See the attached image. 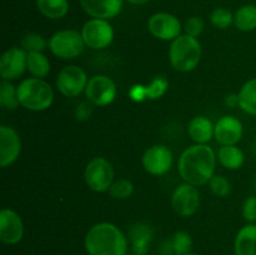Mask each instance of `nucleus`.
Here are the masks:
<instances>
[{"label":"nucleus","instance_id":"obj_1","mask_svg":"<svg viewBox=\"0 0 256 255\" xmlns=\"http://www.w3.org/2000/svg\"><path fill=\"white\" fill-rule=\"evenodd\" d=\"M216 155L208 144H195L180 155L178 170L184 182L194 186L208 184L215 175Z\"/></svg>","mask_w":256,"mask_h":255},{"label":"nucleus","instance_id":"obj_2","mask_svg":"<svg viewBox=\"0 0 256 255\" xmlns=\"http://www.w3.org/2000/svg\"><path fill=\"white\" fill-rule=\"evenodd\" d=\"M84 246L88 255H126L128 239L112 222H98L85 235Z\"/></svg>","mask_w":256,"mask_h":255},{"label":"nucleus","instance_id":"obj_3","mask_svg":"<svg viewBox=\"0 0 256 255\" xmlns=\"http://www.w3.org/2000/svg\"><path fill=\"white\" fill-rule=\"evenodd\" d=\"M16 88L18 99L24 109L30 112H44L52 105L54 90L44 79L28 78Z\"/></svg>","mask_w":256,"mask_h":255},{"label":"nucleus","instance_id":"obj_4","mask_svg":"<svg viewBox=\"0 0 256 255\" xmlns=\"http://www.w3.org/2000/svg\"><path fill=\"white\" fill-rule=\"evenodd\" d=\"M202 49L198 38L182 34L172 40L169 49V60L176 72H192L202 60Z\"/></svg>","mask_w":256,"mask_h":255},{"label":"nucleus","instance_id":"obj_5","mask_svg":"<svg viewBox=\"0 0 256 255\" xmlns=\"http://www.w3.org/2000/svg\"><path fill=\"white\" fill-rule=\"evenodd\" d=\"M50 52L54 56L62 60H72L82 54L85 49V42L82 32L72 29L59 30L52 35L49 40Z\"/></svg>","mask_w":256,"mask_h":255},{"label":"nucleus","instance_id":"obj_6","mask_svg":"<svg viewBox=\"0 0 256 255\" xmlns=\"http://www.w3.org/2000/svg\"><path fill=\"white\" fill-rule=\"evenodd\" d=\"M84 178L86 185L92 192H109L114 182V168L105 158H94L85 166Z\"/></svg>","mask_w":256,"mask_h":255},{"label":"nucleus","instance_id":"obj_7","mask_svg":"<svg viewBox=\"0 0 256 255\" xmlns=\"http://www.w3.org/2000/svg\"><path fill=\"white\" fill-rule=\"evenodd\" d=\"M82 35L86 46L94 50H102L112 45L114 29L108 20L92 18L82 25Z\"/></svg>","mask_w":256,"mask_h":255},{"label":"nucleus","instance_id":"obj_8","mask_svg":"<svg viewBox=\"0 0 256 255\" xmlns=\"http://www.w3.org/2000/svg\"><path fill=\"white\" fill-rule=\"evenodd\" d=\"M118 95L116 84L108 75H94L89 79L85 89L88 102L94 106H106L115 100Z\"/></svg>","mask_w":256,"mask_h":255},{"label":"nucleus","instance_id":"obj_9","mask_svg":"<svg viewBox=\"0 0 256 255\" xmlns=\"http://www.w3.org/2000/svg\"><path fill=\"white\" fill-rule=\"evenodd\" d=\"M89 79L82 68L78 65H66L56 76V88L64 96L75 98L85 92Z\"/></svg>","mask_w":256,"mask_h":255},{"label":"nucleus","instance_id":"obj_10","mask_svg":"<svg viewBox=\"0 0 256 255\" xmlns=\"http://www.w3.org/2000/svg\"><path fill=\"white\" fill-rule=\"evenodd\" d=\"M148 29L150 34L156 39L172 42L182 35V30L184 28L175 15L169 12H156L150 16L148 22Z\"/></svg>","mask_w":256,"mask_h":255},{"label":"nucleus","instance_id":"obj_11","mask_svg":"<svg viewBox=\"0 0 256 255\" xmlns=\"http://www.w3.org/2000/svg\"><path fill=\"white\" fill-rule=\"evenodd\" d=\"M200 194L196 186L188 182L178 185L172 196L174 212L180 216H192L200 208Z\"/></svg>","mask_w":256,"mask_h":255},{"label":"nucleus","instance_id":"obj_12","mask_svg":"<svg viewBox=\"0 0 256 255\" xmlns=\"http://www.w3.org/2000/svg\"><path fill=\"white\" fill-rule=\"evenodd\" d=\"M172 152L166 145L156 144L146 149V152L142 155V166L149 174L164 175L172 169Z\"/></svg>","mask_w":256,"mask_h":255},{"label":"nucleus","instance_id":"obj_13","mask_svg":"<svg viewBox=\"0 0 256 255\" xmlns=\"http://www.w3.org/2000/svg\"><path fill=\"white\" fill-rule=\"evenodd\" d=\"M28 70V52L22 48H10L0 58V76L2 80L18 79Z\"/></svg>","mask_w":256,"mask_h":255},{"label":"nucleus","instance_id":"obj_14","mask_svg":"<svg viewBox=\"0 0 256 255\" xmlns=\"http://www.w3.org/2000/svg\"><path fill=\"white\" fill-rule=\"evenodd\" d=\"M24 236V222L15 210L4 208L0 212V240L6 245H15Z\"/></svg>","mask_w":256,"mask_h":255},{"label":"nucleus","instance_id":"obj_15","mask_svg":"<svg viewBox=\"0 0 256 255\" xmlns=\"http://www.w3.org/2000/svg\"><path fill=\"white\" fill-rule=\"evenodd\" d=\"M22 152V140L16 130L8 125L0 126V166L14 164Z\"/></svg>","mask_w":256,"mask_h":255},{"label":"nucleus","instance_id":"obj_16","mask_svg":"<svg viewBox=\"0 0 256 255\" xmlns=\"http://www.w3.org/2000/svg\"><path fill=\"white\" fill-rule=\"evenodd\" d=\"M242 122L232 115H225L215 124L214 138L222 145H236L242 140Z\"/></svg>","mask_w":256,"mask_h":255},{"label":"nucleus","instance_id":"obj_17","mask_svg":"<svg viewBox=\"0 0 256 255\" xmlns=\"http://www.w3.org/2000/svg\"><path fill=\"white\" fill-rule=\"evenodd\" d=\"M80 5L94 19L109 20L120 14L122 0H80Z\"/></svg>","mask_w":256,"mask_h":255},{"label":"nucleus","instance_id":"obj_18","mask_svg":"<svg viewBox=\"0 0 256 255\" xmlns=\"http://www.w3.org/2000/svg\"><path fill=\"white\" fill-rule=\"evenodd\" d=\"M188 132L195 144H208L214 138L215 124L206 116H195L188 125Z\"/></svg>","mask_w":256,"mask_h":255},{"label":"nucleus","instance_id":"obj_19","mask_svg":"<svg viewBox=\"0 0 256 255\" xmlns=\"http://www.w3.org/2000/svg\"><path fill=\"white\" fill-rule=\"evenodd\" d=\"M235 255H256V224L248 222L235 238Z\"/></svg>","mask_w":256,"mask_h":255},{"label":"nucleus","instance_id":"obj_20","mask_svg":"<svg viewBox=\"0 0 256 255\" xmlns=\"http://www.w3.org/2000/svg\"><path fill=\"white\" fill-rule=\"evenodd\" d=\"M216 158L228 170H239L245 162L244 152L236 145H222Z\"/></svg>","mask_w":256,"mask_h":255},{"label":"nucleus","instance_id":"obj_21","mask_svg":"<svg viewBox=\"0 0 256 255\" xmlns=\"http://www.w3.org/2000/svg\"><path fill=\"white\" fill-rule=\"evenodd\" d=\"M36 6L40 14L52 20L62 19L69 12L68 0H36Z\"/></svg>","mask_w":256,"mask_h":255},{"label":"nucleus","instance_id":"obj_22","mask_svg":"<svg viewBox=\"0 0 256 255\" xmlns=\"http://www.w3.org/2000/svg\"><path fill=\"white\" fill-rule=\"evenodd\" d=\"M52 65L46 55L42 52H28V72L32 78L44 79L49 75Z\"/></svg>","mask_w":256,"mask_h":255},{"label":"nucleus","instance_id":"obj_23","mask_svg":"<svg viewBox=\"0 0 256 255\" xmlns=\"http://www.w3.org/2000/svg\"><path fill=\"white\" fill-rule=\"evenodd\" d=\"M239 108L249 115H256V78L250 79L238 92Z\"/></svg>","mask_w":256,"mask_h":255},{"label":"nucleus","instance_id":"obj_24","mask_svg":"<svg viewBox=\"0 0 256 255\" xmlns=\"http://www.w3.org/2000/svg\"><path fill=\"white\" fill-rule=\"evenodd\" d=\"M234 25L240 32H252L256 29V5L248 4L236 10Z\"/></svg>","mask_w":256,"mask_h":255},{"label":"nucleus","instance_id":"obj_25","mask_svg":"<svg viewBox=\"0 0 256 255\" xmlns=\"http://www.w3.org/2000/svg\"><path fill=\"white\" fill-rule=\"evenodd\" d=\"M0 104L8 110H15L20 105L18 99V88L8 80L0 82Z\"/></svg>","mask_w":256,"mask_h":255},{"label":"nucleus","instance_id":"obj_26","mask_svg":"<svg viewBox=\"0 0 256 255\" xmlns=\"http://www.w3.org/2000/svg\"><path fill=\"white\" fill-rule=\"evenodd\" d=\"M168 245L174 255H184L192 250V239L188 232H176L172 239L168 242Z\"/></svg>","mask_w":256,"mask_h":255},{"label":"nucleus","instance_id":"obj_27","mask_svg":"<svg viewBox=\"0 0 256 255\" xmlns=\"http://www.w3.org/2000/svg\"><path fill=\"white\" fill-rule=\"evenodd\" d=\"M134 192V184L128 179L114 180L109 189L110 196L118 200L129 199Z\"/></svg>","mask_w":256,"mask_h":255},{"label":"nucleus","instance_id":"obj_28","mask_svg":"<svg viewBox=\"0 0 256 255\" xmlns=\"http://www.w3.org/2000/svg\"><path fill=\"white\" fill-rule=\"evenodd\" d=\"M210 22L216 29H228L230 25L234 24V14L225 8H216L210 14Z\"/></svg>","mask_w":256,"mask_h":255},{"label":"nucleus","instance_id":"obj_29","mask_svg":"<svg viewBox=\"0 0 256 255\" xmlns=\"http://www.w3.org/2000/svg\"><path fill=\"white\" fill-rule=\"evenodd\" d=\"M49 45V42L44 39L40 34L36 32H30L26 34L22 39V49H24L26 52H44Z\"/></svg>","mask_w":256,"mask_h":255},{"label":"nucleus","instance_id":"obj_30","mask_svg":"<svg viewBox=\"0 0 256 255\" xmlns=\"http://www.w3.org/2000/svg\"><path fill=\"white\" fill-rule=\"evenodd\" d=\"M209 189L215 196L219 198H226L228 195L232 192V184H230L229 180L226 179L222 175H214V176L210 179Z\"/></svg>","mask_w":256,"mask_h":255},{"label":"nucleus","instance_id":"obj_31","mask_svg":"<svg viewBox=\"0 0 256 255\" xmlns=\"http://www.w3.org/2000/svg\"><path fill=\"white\" fill-rule=\"evenodd\" d=\"M168 86H169V82L164 76H156L152 80L149 85H146L148 99L156 100L162 98L166 92Z\"/></svg>","mask_w":256,"mask_h":255},{"label":"nucleus","instance_id":"obj_32","mask_svg":"<svg viewBox=\"0 0 256 255\" xmlns=\"http://www.w3.org/2000/svg\"><path fill=\"white\" fill-rule=\"evenodd\" d=\"M184 32L185 34L189 35V36L198 38L202 35V32H204V20L202 18L198 16H192L185 22L184 25Z\"/></svg>","mask_w":256,"mask_h":255},{"label":"nucleus","instance_id":"obj_33","mask_svg":"<svg viewBox=\"0 0 256 255\" xmlns=\"http://www.w3.org/2000/svg\"><path fill=\"white\" fill-rule=\"evenodd\" d=\"M242 218L246 220L248 222H256V196H249L244 202L242 208Z\"/></svg>","mask_w":256,"mask_h":255},{"label":"nucleus","instance_id":"obj_34","mask_svg":"<svg viewBox=\"0 0 256 255\" xmlns=\"http://www.w3.org/2000/svg\"><path fill=\"white\" fill-rule=\"evenodd\" d=\"M92 114V104L90 102H80L75 109V118L79 122H85L89 119Z\"/></svg>","mask_w":256,"mask_h":255},{"label":"nucleus","instance_id":"obj_35","mask_svg":"<svg viewBox=\"0 0 256 255\" xmlns=\"http://www.w3.org/2000/svg\"><path fill=\"white\" fill-rule=\"evenodd\" d=\"M129 96L130 99L134 102H144L148 99V92H146V85H134L132 89L129 90Z\"/></svg>","mask_w":256,"mask_h":255},{"label":"nucleus","instance_id":"obj_36","mask_svg":"<svg viewBox=\"0 0 256 255\" xmlns=\"http://www.w3.org/2000/svg\"><path fill=\"white\" fill-rule=\"evenodd\" d=\"M225 102L226 105L229 106H239V98H238V94H232V95H228L225 98Z\"/></svg>","mask_w":256,"mask_h":255},{"label":"nucleus","instance_id":"obj_37","mask_svg":"<svg viewBox=\"0 0 256 255\" xmlns=\"http://www.w3.org/2000/svg\"><path fill=\"white\" fill-rule=\"evenodd\" d=\"M126 2H129L130 4H134V5H144V4H148V2H150L152 0H126Z\"/></svg>","mask_w":256,"mask_h":255},{"label":"nucleus","instance_id":"obj_38","mask_svg":"<svg viewBox=\"0 0 256 255\" xmlns=\"http://www.w3.org/2000/svg\"><path fill=\"white\" fill-rule=\"evenodd\" d=\"M184 255H200V254H198V252H186V254H184Z\"/></svg>","mask_w":256,"mask_h":255}]
</instances>
